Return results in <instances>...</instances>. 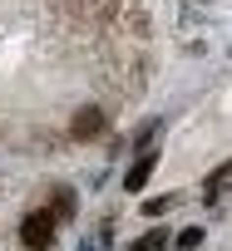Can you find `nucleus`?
Instances as JSON below:
<instances>
[{"label":"nucleus","mask_w":232,"mask_h":251,"mask_svg":"<svg viewBox=\"0 0 232 251\" xmlns=\"http://www.w3.org/2000/svg\"><path fill=\"white\" fill-rule=\"evenodd\" d=\"M173 246H178V251H198V246H203V231H198V226H188V231H183Z\"/></svg>","instance_id":"39448f33"},{"label":"nucleus","mask_w":232,"mask_h":251,"mask_svg":"<svg viewBox=\"0 0 232 251\" xmlns=\"http://www.w3.org/2000/svg\"><path fill=\"white\" fill-rule=\"evenodd\" d=\"M207 197H212V202L232 197V163H222V173H217V177H207Z\"/></svg>","instance_id":"f03ea898"},{"label":"nucleus","mask_w":232,"mask_h":251,"mask_svg":"<svg viewBox=\"0 0 232 251\" xmlns=\"http://www.w3.org/2000/svg\"><path fill=\"white\" fill-rule=\"evenodd\" d=\"M20 241L35 246V251L55 246V212H30V217L20 222Z\"/></svg>","instance_id":"f257e3e1"},{"label":"nucleus","mask_w":232,"mask_h":251,"mask_svg":"<svg viewBox=\"0 0 232 251\" xmlns=\"http://www.w3.org/2000/svg\"><path fill=\"white\" fill-rule=\"evenodd\" d=\"M148 173H153V158H139V163L129 168V177H124V187H129V192H139V187L148 182Z\"/></svg>","instance_id":"20e7f679"},{"label":"nucleus","mask_w":232,"mask_h":251,"mask_svg":"<svg viewBox=\"0 0 232 251\" xmlns=\"http://www.w3.org/2000/svg\"><path fill=\"white\" fill-rule=\"evenodd\" d=\"M163 246H168V236H163V231H148V236H139L134 251H163Z\"/></svg>","instance_id":"423d86ee"},{"label":"nucleus","mask_w":232,"mask_h":251,"mask_svg":"<svg viewBox=\"0 0 232 251\" xmlns=\"http://www.w3.org/2000/svg\"><path fill=\"white\" fill-rule=\"evenodd\" d=\"M104 128V118H99V108H84L79 118H74V138H89V133H99Z\"/></svg>","instance_id":"7ed1b4c3"},{"label":"nucleus","mask_w":232,"mask_h":251,"mask_svg":"<svg viewBox=\"0 0 232 251\" xmlns=\"http://www.w3.org/2000/svg\"><path fill=\"white\" fill-rule=\"evenodd\" d=\"M168 207H173V197H153V202H148V217H158V212H168Z\"/></svg>","instance_id":"0eeeda50"}]
</instances>
